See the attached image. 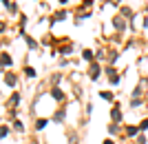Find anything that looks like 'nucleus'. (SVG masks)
<instances>
[{
  "mask_svg": "<svg viewBox=\"0 0 148 144\" xmlns=\"http://www.w3.org/2000/svg\"><path fill=\"white\" fill-rule=\"evenodd\" d=\"M99 73H102V71H99V67H97V64H93V67H91V78H93V80H97Z\"/></svg>",
  "mask_w": 148,
  "mask_h": 144,
  "instance_id": "obj_1",
  "label": "nucleus"
},
{
  "mask_svg": "<svg viewBox=\"0 0 148 144\" xmlns=\"http://www.w3.org/2000/svg\"><path fill=\"white\" fill-rule=\"evenodd\" d=\"M51 95H53V98H56V100H64V93H62V91H60V89H53V91H51Z\"/></svg>",
  "mask_w": 148,
  "mask_h": 144,
  "instance_id": "obj_2",
  "label": "nucleus"
},
{
  "mask_svg": "<svg viewBox=\"0 0 148 144\" xmlns=\"http://www.w3.org/2000/svg\"><path fill=\"white\" fill-rule=\"evenodd\" d=\"M113 25H115V29H119V31H122L124 27H126V25H124V20H122V18H115V20H113Z\"/></svg>",
  "mask_w": 148,
  "mask_h": 144,
  "instance_id": "obj_3",
  "label": "nucleus"
},
{
  "mask_svg": "<svg viewBox=\"0 0 148 144\" xmlns=\"http://www.w3.org/2000/svg\"><path fill=\"white\" fill-rule=\"evenodd\" d=\"M111 118L115 120V122H119V120H122V113H119V109H113V111H111Z\"/></svg>",
  "mask_w": 148,
  "mask_h": 144,
  "instance_id": "obj_4",
  "label": "nucleus"
},
{
  "mask_svg": "<svg viewBox=\"0 0 148 144\" xmlns=\"http://www.w3.org/2000/svg\"><path fill=\"white\" fill-rule=\"evenodd\" d=\"M47 124H49V120H38V122H36V129H38V131H42Z\"/></svg>",
  "mask_w": 148,
  "mask_h": 144,
  "instance_id": "obj_5",
  "label": "nucleus"
},
{
  "mask_svg": "<svg viewBox=\"0 0 148 144\" xmlns=\"http://www.w3.org/2000/svg\"><path fill=\"white\" fill-rule=\"evenodd\" d=\"M5 82H7V84H11V87H13V84H16V78H13L11 73H7V75H5Z\"/></svg>",
  "mask_w": 148,
  "mask_h": 144,
  "instance_id": "obj_6",
  "label": "nucleus"
},
{
  "mask_svg": "<svg viewBox=\"0 0 148 144\" xmlns=\"http://www.w3.org/2000/svg\"><path fill=\"white\" fill-rule=\"evenodd\" d=\"M2 64H5V67H11V58L7 56V53H2Z\"/></svg>",
  "mask_w": 148,
  "mask_h": 144,
  "instance_id": "obj_7",
  "label": "nucleus"
},
{
  "mask_svg": "<svg viewBox=\"0 0 148 144\" xmlns=\"http://www.w3.org/2000/svg\"><path fill=\"white\" fill-rule=\"evenodd\" d=\"M2 2H5V7H7V9H9V11H16V5H13V2H9V0H2Z\"/></svg>",
  "mask_w": 148,
  "mask_h": 144,
  "instance_id": "obj_8",
  "label": "nucleus"
},
{
  "mask_svg": "<svg viewBox=\"0 0 148 144\" xmlns=\"http://www.w3.org/2000/svg\"><path fill=\"white\" fill-rule=\"evenodd\" d=\"M64 18H66V11H58V13H56V18H53V20L58 22V20H64Z\"/></svg>",
  "mask_w": 148,
  "mask_h": 144,
  "instance_id": "obj_9",
  "label": "nucleus"
},
{
  "mask_svg": "<svg viewBox=\"0 0 148 144\" xmlns=\"http://www.w3.org/2000/svg\"><path fill=\"white\" fill-rule=\"evenodd\" d=\"M137 131H139L137 126H128V131H126V133H128V135H137Z\"/></svg>",
  "mask_w": 148,
  "mask_h": 144,
  "instance_id": "obj_10",
  "label": "nucleus"
},
{
  "mask_svg": "<svg viewBox=\"0 0 148 144\" xmlns=\"http://www.w3.org/2000/svg\"><path fill=\"white\" fill-rule=\"evenodd\" d=\"M25 73H27V75H29V78H33V75H36V71L31 69V67H27V69H25Z\"/></svg>",
  "mask_w": 148,
  "mask_h": 144,
  "instance_id": "obj_11",
  "label": "nucleus"
},
{
  "mask_svg": "<svg viewBox=\"0 0 148 144\" xmlns=\"http://www.w3.org/2000/svg\"><path fill=\"white\" fill-rule=\"evenodd\" d=\"M56 120H58V122H62V120H64V111H58L56 113Z\"/></svg>",
  "mask_w": 148,
  "mask_h": 144,
  "instance_id": "obj_12",
  "label": "nucleus"
},
{
  "mask_svg": "<svg viewBox=\"0 0 148 144\" xmlns=\"http://www.w3.org/2000/svg\"><path fill=\"white\" fill-rule=\"evenodd\" d=\"M84 60H93V53H91V51H84Z\"/></svg>",
  "mask_w": 148,
  "mask_h": 144,
  "instance_id": "obj_13",
  "label": "nucleus"
},
{
  "mask_svg": "<svg viewBox=\"0 0 148 144\" xmlns=\"http://www.w3.org/2000/svg\"><path fill=\"white\" fill-rule=\"evenodd\" d=\"M139 129H144V131H146V129H148V120H144L142 124H139Z\"/></svg>",
  "mask_w": 148,
  "mask_h": 144,
  "instance_id": "obj_14",
  "label": "nucleus"
},
{
  "mask_svg": "<svg viewBox=\"0 0 148 144\" xmlns=\"http://www.w3.org/2000/svg\"><path fill=\"white\" fill-rule=\"evenodd\" d=\"M104 144H113V140H106V142H104Z\"/></svg>",
  "mask_w": 148,
  "mask_h": 144,
  "instance_id": "obj_15",
  "label": "nucleus"
},
{
  "mask_svg": "<svg viewBox=\"0 0 148 144\" xmlns=\"http://www.w3.org/2000/svg\"><path fill=\"white\" fill-rule=\"evenodd\" d=\"M60 2H62V5H66V0H60Z\"/></svg>",
  "mask_w": 148,
  "mask_h": 144,
  "instance_id": "obj_16",
  "label": "nucleus"
}]
</instances>
